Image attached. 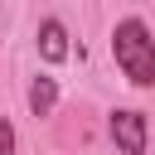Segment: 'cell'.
Here are the masks:
<instances>
[{"label": "cell", "instance_id": "4", "mask_svg": "<svg viewBox=\"0 0 155 155\" xmlns=\"http://www.w3.org/2000/svg\"><path fill=\"white\" fill-rule=\"evenodd\" d=\"M53 107H58V82H53L48 73H39V78L29 82V111H34V116H48Z\"/></svg>", "mask_w": 155, "mask_h": 155}, {"label": "cell", "instance_id": "5", "mask_svg": "<svg viewBox=\"0 0 155 155\" xmlns=\"http://www.w3.org/2000/svg\"><path fill=\"white\" fill-rule=\"evenodd\" d=\"M0 155H15V126L0 116Z\"/></svg>", "mask_w": 155, "mask_h": 155}, {"label": "cell", "instance_id": "1", "mask_svg": "<svg viewBox=\"0 0 155 155\" xmlns=\"http://www.w3.org/2000/svg\"><path fill=\"white\" fill-rule=\"evenodd\" d=\"M111 58H116V68L136 87H155V34H150V24L140 15L116 19V29H111Z\"/></svg>", "mask_w": 155, "mask_h": 155}, {"label": "cell", "instance_id": "2", "mask_svg": "<svg viewBox=\"0 0 155 155\" xmlns=\"http://www.w3.org/2000/svg\"><path fill=\"white\" fill-rule=\"evenodd\" d=\"M111 140L121 145V155H145V116L131 107L111 111Z\"/></svg>", "mask_w": 155, "mask_h": 155}, {"label": "cell", "instance_id": "3", "mask_svg": "<svg viewBox=\"0 0 155 155\" xmlns=\"http://www.w3.org/2000/svg\"><path fill=\"white\" fill-rule=\"evenodd\" d=\"M39 53L48 63H63L68 58V29H63V19H44L39 24Z\"/></svg>", "mask_w": 155, "mask_h": 155}]
</instances>
